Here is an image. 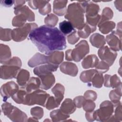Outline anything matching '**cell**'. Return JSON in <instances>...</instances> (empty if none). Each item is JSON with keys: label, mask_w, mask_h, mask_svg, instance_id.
<instances>
[{"label": "cell", "mask_w": 122, "mask_h": 122, "mask_svg": "<svg viewBox=\"0 0 122 122\" xmlns=\"http://www.w3.org/2000/svg\"><path fill=\"white\" fill-rule=\"evenodd\" d=\"M89 52V46L86 41H81L73 50L70 49L66 51L65 59L67 61H80Z\"/></svg>", "instance_id": "cell-5"}, {"label": "cell", "mask_w": 122, "mask_h": 122, "mask_svg": "<svg viewBox=\"0 0 122 122\" xmlns=\"http://www.w3.org/2000/svg\"><path fill=\"white\" fill-rule=\"evenodd\" d=\"M92 28L90 26L87 24H85L83 28L81 30H80L78 31V34L80 37L82 38H86L88 37L91 33L94 31Z\"/></svg>", "instance_id": "cell-35"}, {"label": "cell", "mask_w": 122, "mask_h": 122, "mask_svg": "<svg viewBox=\"0 0 122 122\" xmlns=\"http://www.w3.org/2000/svg\"><path fill=\"white\" fill-rule=\"evenodd\" d=\"M60 70L65 74L75 76L78 71L77 66L72 62H64L60 66Z\"/></svg>", "instance_id": "cell-16"}, {"label": "cell", "mask_w": 122, "mask_h": 122, "mask_svg": "<svg viewBox=\"0 0 122 122\" xmlns=\"http://www.w3.org/2000/svg\"><path fill=\"white\" fill-rule=\"evenodd\" d=\"M84 98L87 100L95 101L97 98V94L93 91L89 90L86 92L84 95Z\"/></svg>", "instance_id": "cell-45"}, {"label": "cell", "mask_w": 122, "mask_h": 122, "mask_svg": "<svg viewBox=\"0 0 122 122\" xmlns=\"http://www.w3.org/2000/svg\"><path fill=\"white\" fill-rule=\"evenodd\" d=\"M86 99L82 96H78L74 98L73 102L76 107L81 108L84 104Z\"/></svg>", "instance_id": "cell-46"}, {"label": "cell", "mask_w": 122, "mask_h": 122, "mask_svg": "<svg viewBox=\"0 0 122 122\" xmlns=\"http://www.w3.org/2000/svg\"><path fill=\"white\" fill-rule=\"evenodd\" d=\"M14 3H15V1L12 0H0L1 5L7 7H10Z\"/></svg>", "instance_id": "cell-48"}, {"label": "cell", "mask_w": 122, "mask_h": 122, "mask_svg": "<svg viewBox=\"0 0 122 122\" xmlns=\"http://www.w3.org/2000/svg\"><path fill=\"white\" fill-rule=\"evenodd\" d=\"M0 67V78L3 79H10L16 78L21 66L20 60L14 57Z\"/></svg>", "instance_id": "cell-3"}, {"label": "cell", "mask_w": 122, "mask_h": 122, "mask_svg": "<svg viewBox=\"0 0 122 122\" xmlns=\"http://www.w3.org/2000/svg\"><path fill=\"white\" fill-rule=\"evenodd\" d=\"M99 60L95 55H89L86 57L81 62L82 66L84 69L95 67L99 62Z\"/></svg>", "instance_id": "cell-20"}, {"label": "cell", "mask_w": 122, "mask_h": 122, "mask_svg": "<svg viewBox=\"0 0 122 122\" xmlns=\"http://www.w3.org/2000/svg\"><path fill=\"white\" fill-rule=\"evenodd\" d=\"M26 94L27 92L26 91L23 87L22 86L20 87V89L11 97V98L16 103L23 104Z\"/></svg>", "instance_id": "cell-31"}, {"label": "cell", "mask_w": 122, "mask_h": 122, "mask_svg": "<svg viewBox=\"0 0 122 122\" xmlns=\"http://www.w3.org/2000/svg\"><path fill=\"white\" fill-rule=\"evenodd\" d=\"M85 9L82 7L79 1L77 3H71L69 5L65 18L78 29L81 30L84 25V13Z\"/></svg>", "instance_id": "cell-2"}, {"label": "cell", "mask_w": 122, "mask_h": 122, "mask_svg": "<svg viewBox=\"0 0 122 122\" xmlns=\"http://www.w3.org/2000/svg\"><path fill=\"white\" fill-rule=\"evenodd\" d=\"M104 81V85L107 87H111L113 88H116L121 84L120 79L116 75L113 76H110L108 74L105 75Z\"/></svg>", "instance_id": "cell-19"}, {"label": "cell", "mask_w": 122, "mask_h": 122, "mask_svg": "<svg viewBox=\"0 0 122 122\" xmlns=\"http://www.w3.org/2000/svg\"><path fill=\"white\" fill-rule=\"evenodd\" d=\"M49 56H45L40 53H37L28 61V65L30 67L44 63H49Z\"/></svg>", "instance_id": "cell-15"}, {"label": "cell", "mask_w": 122, "mask_h": 122, "mask_svg": "<svg viewBox=\"0 0 122 122\" xmlns=\"http://www.w3.org/2000/svg\"><path fill=\"white\" fill-rule=\"evenodd\" d=\"M121 84L115 90L112 91L109 94L110 98L112 100V102L113 103L114 107H116L118 104H120L119 101L121 96Z\"/></svg>", "instance_id": "cell-29"}, {"label": "cell", "mask_w": 122, "mask_h": 122, "mask_svg": "<svg viewBox=\"0 0 122 122\" xmlns=\"http://www.w3.org/2000/svg\"><path fill=\"white\" fill-rule=\"evenodd\" d=\"M29 38L40 51L46 55L66 48L65 37L57 28L41 26L34 29Z\"/></svg>", "instance_id": "cell-1"}, {"label": "cell", "mask_w": 122, "mask_h": 122, "mask_svg": "<svg viewBox=\"0 0 122 122\" xmlns=\"http://www.w3.org/2000/svg\"><path fill=\"white\" fill-rule=\"evenodd\" d=\"M103 81L104 80L102 73L97 71L92 78L91 82L92 83L91 85L92 84L93 86L97 88H100L102 87Z\"/></svg>", "instance_id": "cell-34"}, {"label": "cell", "mask_w": 122, "mask_h": 122, "mask_svg": "<svg viewBox=\"0 0 122 122\" xmlns=\"http://www.w3.org/2000/svg\"><path fill=\"white\" fill-rule=\"evenodd\" d=\"M83 109L88 112H91L93 111L94 110L95 104V103L92 102V101L91 100H87L85 101L83 105H82Z\"/></svg>", "instance_id": "cell-43"}, {"label": "cell", "mask_w": 122, "mask_h": 122, "mask_svg": "<svg viewBox=\"0 0 122 122\" xmlns=\"http://www.w3.org/2000/svg\"><path fill=\"white\" fill-rule=\"evenodd\" d=\"M51 117L53 121H60L69 117V115L64 113L60 109L52 111L50 114Z\"/></svg>", "instance_id": "cell-33"}, {"label": "cell", "mask_w": 122, "mask_h": 122, "mask_svg": "<svg viewBox=\"0 0 122 122\" xmlns=\"http://www.w3.org/2000/svg\"><path fill=\"white\" fill-rule=\"evenodd\" d=\"M39 11L40 13H41V14H42L43 15H46V14L49 13L51 11V4L49 3H48L44 7L40 9L39 10Z\"/></svg>", "instance_id": "cell-47"}, {"label": "cell", "mask_w": 122, "mask_h": 122, "mask_svg": "<svg viewBox=\"0 0 122 122\" xmlns=\"http://www.w3.org/2000/svg\"><path fill=\"white\" fill-rule=\"evenodd\" d=\"M14 13L16 16L13 19L12 24L15 27L23 26L27 20L29 21L35 20L34 14L25 5L14 8Z\"/></svg>", "instance_id": "cell-4"}, {"label": "cell", "mask_w": 122, "mask_h": 122, "mask_svg": "<svg viewBox=\"0 0 122 122\" xmlns=\"http://www.w3.org/2000/svg\"><path fill=\"white\" fill-rule=\"evenodd\" d=\"M76 109L74 102L71 99H66L61 105L60 110L66 114L73 113Z\"/></svg>", "instance_id": "cell-21"}, {"label": "cell", "mask_w": 122, "mask_h": 122, "mask_svg": "<svg viewBox=\"0 0 122 122\" xmlns=\"http://www.w3.org/2000/svg\"><path fill=\"white\" fill-rule=\"evenodd\" d=\"M49 1L44 0H30L28 1L29 6L33 9H41L49 3Z\"/></svg>", "instance_id": "cell-39"}, {"label": "cell", "mask_w": 122, "mask_h": 122, "mask_svg": "<svg viewBox=\"0 0 122 122\" xmlns=\"http://www.w3.org/2000/svg\"><path fill=\"white\" fill-rule=\"evenodd\" d=\"M30 113L34 118L41 119L43 116V111L41 108L35 107L31 109Z\"/></svg>", "instance_id": "cell-42"}, {"label": "cell", "mask_w": 122, "mask_h": 122, "mask_svg": "<svg viewBox=\"0 0 122 122\" xmlns=\"http://www.w3.org/2000/svg\"><path fill=\"white\" fill-rule=\"evenodd\" d=\"M19 90L18 86L14 81H9L3 84L0 89V93L3 101H6L8 98L12 97Z\"/></svg>", "instance_id": "cell-11"}, {"label": "cell", "mask_w": 122, "mask_h": 122, "mask_svg": "<svg viewBox=\"0 0 122 122\" xmlns=\"http://www.w3.org/2000/svg\"><path fill=\"white\" fill-rule=\"evenodd\" d=\"M99 10L98 5L89 1L85 9L86 18H92L97 16Z\"/></svg>", "instance_id": "cell-22"}, {"label": "cell", "mask_w": 122, "mask_h": 122, "mask_svg": "<svg viewBox=\"0 0 122 122\" xmlns=\"http://www.w3.org/2000/svg\"><path fill=\"white\" fill-rule=\"evenodd\" d=\"M41 81L38 78L31 77L23 87L27 93H29L38 90L41 86Z\"/></svg>", "instance_id": "cell-17"}, {"label": "cell", "mask_w": 122, "mask_h": 122, "mask_svg": "<svg viewBox=\"0 0 122 122\" xmlns=\"http://www.w3.org/2000/svg\"><path fill=\"white\" fill-rule=\"evenodd\" d=\"M112 16L113 12L112 10L109 7L105 8L102 11V16L100 18V20L99 23L106 21V20L112 19Z\"/></svg>", "instance_id": "cell-36"}, {"label": "cell", "mask_w": 122, "mask_h": 122, "mask_svg": "<svg viewBox=\"0 0 122 122\" xmlns=\"http://www.w3.org/2000/svg\"><path fill=\"white\" fill-rule=\"evenodd\" d=\"M36 28H37V25L34 23H26L22 27L14 29L11 31V38L15 41H23Z\"/></svg>", "instance_id": "cell-9"}, {"label": "cell", "mask_w": 122, "mask_h": 122, "mask_svg": "<svg viewBox=\"0 0 122 122\" xmlns=\"http://www.w3.org/2000/svg\"><path fill=\"white\" fill-rule=\"evenodd\" d=\"M79 36L76 30L73 31L67 37L68 42L71 44H74L79 40Z\"/></svg>", "instance_id": "cell-44"}, {"label": "cell", "mask_w": 122, "mask_h": 122, "mask_svg": "<svg viewBox=\"0 0 122 122\" xmlns=\"http://www.w3.org/2000/svg\"><path fill=\"white\" fill-rule=\"evenodd\" d=\"M39 77L41 80L40 87L44 90H48L55 83V78L52 72L41 75Z\"/></svg>", "instance_id": "cell-14"}, {"label": "cell", "mask_w": 122, "mask_h": 122, "mask_svg": "<svg viewBox=\"0 0 122 122\" xmlns=\"http://www.w3.org/2000/svg\"><path fill=\"white\" fill-rule=\"evenodd\" d=\"M60 104L56 101L55 98L53 96H49L47 100L45 107L48 110H51L58 106Z\"/></svg>", "instance_id": "cell-40"}, {"label": "cell", "mask_w": 122, "mask_h": 122, "mask_svg": "<svg viewBox=\"0 0 122 122\" xmlns=\"http://www.w3.org/2000/svg\"><path fill=\"white\" fill-rule=\"evenodd\" d=\"M59 28L61 32L64 35H70L75 30L72 24L67 20H64L59 24Z\"/></svg>", "instance_id": "cell-26"}, {"label": "cell", "mask_w": 122, "mask_h": 122, "mask_svg": "<svg viewBox=\"0 0 122 122\" xmlns=\"http://www.w3.org/2000/svg\"><path fill=\"white\" fill-rule=\"evenodd\" d=\"M98 53L100 58L109 66H111L113 63L117 56L116 51L107 46L102 47L99 50Z\"/></svg>", "instance_id": "cell-10"}, {"label": "cell", "mask_w": 122, "mask_h": 122, "mask_svg": "<svg viewBox=\"0 0 122 122\" xmlns=\"http://www.w3.org/2000/svg\"><path fill=\"white\" fill-rule=\"evenodd\" d=\"M29 77L30 74L29 71L24 69H21L16 77L17 82L20 86H23L29 81Z\"/></svg>", "instance_id": "cell-28"}, {"label": "cell", "mask_w": 122, "mask_h": 122, "mask_svg": "<svg viewBox=\"0 0 122 122\" xmlns=\"http://www.w3.org/2000/svg\"><path fill=\"white\" fill-rule=\"evenodd\" d=\"M67 0H54L53 1V12L59 16H62L66 11Z\"/></svg>", "instance_id": "cell-18"}, {"label": "cell", "mask_w": 122, "mask_h": 122, "mask_svg": "<svg viewBox=\"0 0 122 122\" xmlns=\"http://www.w3.org/2000/svg\"><path fill=\"white\" fill-rule=\"evenodd\" d=\"M90 41L92 46L96 48H102L105 43L104 37L97 33L91 36Z\"/></svg>", "instance_id": "cell-23"}, {"label": "cell", "mask_w": 122, "mask_h": 122, "mask_svg": "<svg viewBox=\"0 0 122 122\" xmlns=\"http://www.w3.org/2000/svg\"><path fill=\"white\" fill-rule=\"evenodd\" d=\"M58 21V18L53 14L48 15L44 20V22L46 24V25L51 27H53L55 26L56 25Z\"/></svg>", "instance_id": "cell-37"}, {"label": "cell", "mask_w": 122, "mask_h": 122, "mask_svg": "<svg viewBox=\"0 0 122 122\" xmlns=\"http://www.w3.org/2000/svg\"><path fill=\"white\" fill-rule=\"evenodd\" d=\"M25 2L26 1H24V0H16V1H15L14 8L22 6L25 3Z\"/></svg>", "instance_id": "cell-49"}, {"label": "cell", "mask_w": 122, "mask_h": 122, "mask_svg": "<svg viewBox=\"0 0 122 122\" xmlns=\"http://www.w3.org/2000/svg\"><path fill=\"white\" fill-rule=\"evenodd\" d=\"M119 35L115 31L106 36V41L111 49L114 51H119L121 49V40H119Z\"/></svg>", "instance_id": "cell-12"}, {"label": "cell", "mask_w": 122, "mask_h": 122, "mask_svg": "<svg viewBox=\"0 0 122 122\" xmlns=\"http://www.w3.org/2000/svg\"><path fill=\"white\" fill-rule=\"evenodd\" d=\"M109 66H110L106 62L102 61L98 62V64L95 67V68L98 72L102 74L108 71Z\"/></svg>", "instance_id": "cell-41"}, {"label": "cell", "mask_w": 122, "mask_h": 122, "mask_svg": "<svg viewBox=\"0 0 122 122\" xmlns=\"http://www.w3.org/2000/svg\"><path fill=\"white\" fill-rule=\"evenodd\" d=\"M11 31L10 29H3L0 27V40L4 41H9L11 38Z\"/></svg>", "instance_id": "cell-38"}, {"label": "cell", "mask_w": 122, "mask_h": 122, "mask_svg": "<svg viewBox=\"0 0 122 122\" xmlns=\"http://www.w3.org/2000/svg\"><path fill=\"white\" fill-rule=\"evenodd\" d=\"M114 105L113 103L108 101L102 102L99 109L93 112V118L99 121H106L111 117L113 112Z\"/></svg>", "instance_id": "cell-8"}, {"label": "cell", "mask_w": 122, "mask_h": 122, "mask_svg": "<svg viewBox=\"0 0 122 122\" xmlns=\"http://www.w3.org/2000/svg\"><path fill=\"white\" fill-rule=\"evenodd\" d=\"M64 53L62 51H55L49 55V63L60 64L63 61Z\"/></svg>", "instance_id": "cell-27"}, {"label": "cell", "mask_w": 122, "mask_h": 122, "mask_svg": "<svg viewBox=\"0 0 122 122\" xmlns=\"http://www.w3.org/2000/svg\"><path fill=\"white\" fill-rule=\"evenodd\" d=\"M52 93L55 95V99L56 101L60 104L63 98V95L65 89L63 85L60 83H57L51 90Z\"/></svg>", "instance_id": "cell-25"}, {"label": "cell", "mask_w": 122, "mask_h": 122, "mask_svg": "<svg viewBox=\"0 0 122 122\" xmlns=\"http://www.w3.org/2000/svg\"><path fill=\"white\" fill-rule=\"evenodd\" d=\"M98 71L96 70H89L88 71H83L81 72L80 75V79L84 82L90 83Z\"/></svg>", "instance_id": "cell-32"}, {"label": "cell", "mask_w": 122, "mask_h": 122, "mask_svg": "<svg viewBox=\"0 0 122 122\" xmlns=\"http://www.w3.org/2000/svg\"><path fill=\"white\" fill-rule=\"evenodd\" d=\"M1 109L4 114L13 122L27 121V116L26 114L9 102L3 103Z\"/></svg>", "instance_id": "cell-7"}, {"label": "cell", "mask_w": 122, "mask_h": 122, "mask_svg": "<svg viewBox=\"0 0 122 122\" xmlns=\"http://www.w3.org/2000/svg\"><path fill=\"white\" fill-rule=\"evenodd\" d=\"M0 63L4 64L8 61L11 57V52L10 48L6 45L0 44Z\"/></svg>", "instance_id": "cell-24"}, {"label": "cell", "mask_w": 122, "mask_h": 122, "mask_svg": "<svg viewBox=\"0 0 122 122\" xmlns=\"http://www.w3.org/2000/svg\"><path fill=\"white\" fill-rule=\"evenodd\" d=\"M59 65L51 63H47V64H43L35 68L33 70L34 73L39 76L41 75L49 73L52 71H56Z\"/></svg>", "instance_id": "cell-13"}, {"label": "cell", "mask_w": 122, "mask_h": 122, "mask_svg": "<svg viewBox=\"0 0 122 122\" xmlns=\"http://www.w3.org/2000/svg\"><path fill=\"white\" fill-rule=\"evenodd\" d=\"M115 26V24L113 21H104L98 24L99 30L103 34H107L112 31Z\"/></svg>", "instance_id": "cell-30"}, {"label": "cell", "mask_w": 122, "mask_h": 122, "mask_svg": "<svg viewBox=\"0 0 122 122\" xmlns=\"http://www.w3.org/2000/svg\"><path fill=\"white\" fill-rule=\"evenodd\" d=\"M50 95L41 90H35L26 95L24 104L32 105L35 104L45 107L46 101Z\"/></svg>", "instance_id": "cell-6"}]
</instances>
